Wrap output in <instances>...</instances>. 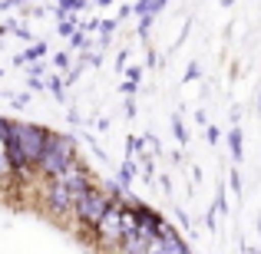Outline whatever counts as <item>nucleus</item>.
<instances>
[{
	"instance_id": "nucleus-4",
	"label": "nucleus",
	"mask_w": 261,
	"mask_h": 254,
	"mask_svg": "<svg viewBox=\"0 0 261 254\" xmlns=\"http://www.w3.org/2000/svg\"><path fill=\"white\" fill-rule=\"evenodd\" d=\"M50 205H53L57 211H70V208H73V195H70V188H66L63 178H57V175L50 178Z\"/></svg>"
},
{
	"instance_id": "nucleus-1",
	"label": "nucleus",
	"mask_w": 261,
	"mask_h": 254,
	"mask_svg": "<svg viewBox=\"0 0 261 254\" xmlns=\"http://www.w3.org/2000/svg\"><path fill=\"white\" fill-rule=\"evenodd\" d=\"M70 162H73V139H66V135H46V146L37 159V168L46 178H53L70 165Z\"/></svg>"
},
{
	"instance_id": "nucleus-3",
	"label": "nucleus",
	"mask_w": 261,
	"mask_h": 254,
	"mask_svg": "<svg viewBox=\"0 0 261 254\" xmlns=\"http://www.w3.org/2000/svg\"><path fill=\"white\" fill-rule=\"evenodd\" d=\"M96 235L102 238V241H119L122 244V208L119 205H109L106 208V215L96 221Z\"/></svg>"
},
{
	"instance_id": "nucleus-6",
	"label": "nucleus",
	"mask_w": 261,
	"mask_h": 254,
	"mask_svg": "<svg viewBox=\"0 0 261 254\" xmlns=\"http://www.w3.org/2000/svg\"><path fill=\"white\" fill-rule=\"evenodd\" d=\"M228 182H231V188H235V191H242V178H238V172H231Z\"/></svg>"
},
{
	"instance_id": "nucleus-2",
	"label": "nucleus",
	"mask_w": 261,
	"mask_h": 254,
	"mask_svg": "<svg viewBox=\"0 0 261 254\" xmlns=\"http://www.w3.org/2000/svg\"><path fill=\"white\" fill-rule=\"evenodd\" d=\"M109 205H113V202H109V195H106V191L89 188V185H86L83 191H80L76 198H73V211L80 215V221L93 224V228H96V221H99V218L106 215V208H109Z\"/></svg>"
},
{
	"instance_id": "nucleus-5",
	"label": "nucleus",
	"mask_w": 261,
	"mask_h": 254,
	"mask_svg": "<svg viewBox=\"0 0 261 254\" xmlns=\"http://www.w3.org/2000/svg\"><path fill=\"white\" fill-rule=\"evenodd\" d=\"M228 149H231V159H242V132H238V129H231L228 132Z\"/></svg>"
},
{
	"instance_id": "nucleus-7",
	"label": "nucleus",
	"mask_w": 261,
	"mask_h": 254,
	"mask_svg": "<svg viewBox=\"0 0 261 254\" xmlns=\"http://www.w3.org/2000/svg\"><path fill=\"white\" fill-rule=\"evenodd\" d=\"M258 109H261V96H258Z\"/></svg>"
}]
</instances>
